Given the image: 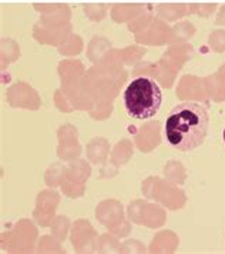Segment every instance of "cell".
Instances as JSON below:
<instances>
[{"label":"cell","instance_id":"4","mask_svg":"<svg viewBox=\"0 0 225 254\" xmlns=\"http://www.w3.org/2000/svg\"><path fill=\"white\" fill-rule=\"evenodd\" d=\"M34 7L40 12L50 14V13L56 12V9L61 7V6H58V4H34Z\"/></svg>","mask_w":225,"mask_h":254},{"label":"cell","instance_id":"1","mask_svg":"<svg viewBox=\"0 0 225 254\" xmlns=\"http://www.w3.org/2000/svg\"><path fill=\"white\" fill-rule=\"evenodd\" d=\"M210 116L201 103L185 102L175 106L166 120V137L180 151H191L207 137Z\"/></svg>","mask_w":225,"mask_h":254},{"label":"cell","instance_id":"3","mask_svg":"<svg viewBox=\"0 0 225 254\" xmlns=\"http://www.w3.org/2000/svg\"><path fill=\"white\" fill-rule=\"evenodd\" d=\"M84 10L91 20H100L106 14V6L104 4H84Z\"/></svg>","mask_w":225,"mask_h":254},{"label":"cell","instance_id":"2","mask_svg":"<svg viewBox=\"0 0 225 254\" xmlns=\"http://www.w3.org/2000/svg\"><path fill=\"white\" fill-rule=\"evenodd\" d=\"M163 94L156 80L150 77H137L124 92V106L128 116L146 120L157 115L161 107Z\"/></svg>","mask_w":225,"mask_h":254},{"label":"cell","instance_id":"5","mask_svg":"<svg viewBox=\"0 0 225 254\" xmlns=\"http://www.w3.org/2000/svg\"><path fill=\"white\" fill-rule=\"evenodd\" d=\"M223 139H224V143H225V127H224V131H223Z\"/></svg>","mask_w":225,"mask_h":254}]
</instances>
